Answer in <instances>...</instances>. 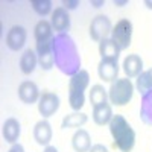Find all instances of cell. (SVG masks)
<instances>
[{
    "instance_id": "cell-9",
    "label": "cell",
    "mask_w": 152,
    "mask_h": 152,
    "mask_svg": "<svg viewBox=\"0 0 152 152\" xmlns=\"http://www.w3.org/2000/svg\"><path fill=\"white\" fill-rule=\"evenodd\" d=\"M99 78L104 79L105 82H114L119 75V64L114 59H100L97 66Z\"/></svg>"
},
{
    "instance_id": "cell-24",
    "label": "cell",
    "mask_w": 152,
    "mask_h": 152,
    "mask_svg": "<svg viewBox=\"0 0 152 152\" xmlns=\"http://www.w3.org/2000/svg\"><path fill=\"white\" fill-rule=\"evenodd\" d=\"M107 97H108V93L107 90L102 87V85H93L91 87V91H90V102L93 107L102 104V102H107Z\"/></svg>"
},
{
    "instance_id": "cell-11",
    "label": "cell",
    "mask_w": 152,
    "mask_h": 152,
    "mask_svg": "<svg viewBox=\"0 0 152 152\" xmlns=\"http://www.w3.org/2000/svg\"><path fill=\"white\" fill-rule=\"evenodd\" d=\"M53 31H56L58 34H67V31L70 29V15L67 9L64 8H56L52 12V20H50Z\"/></svg>"
},
{
    "instance_id": "cell-16",
    "label": "cell",
    "mask_w": 152,
    "mask_h": 152,
    "mask_svg": "<svg viewBox=\"0 0 152 152\" xmlns=\"http://www.w3.org/2000/svg\"><path fill=\"white\" fill-rule=\"evenodd\" d=\"M2 132H3V138L6 140V143H11V145H15L18 137H20V132H21V128H20V122L14 117H9L5 120L3 123V128H2Z\"/></svg>"
},
{
    "instance_id": "cell-2",
    "label": "cell",
    "mask_w": 152,
    "mask_h": 152,
    "mask_svg": "<svg viewBox=\"0 0 152 152\" xmlns=\"http://www.w3.org/2000/svg\"><path fill=\"white\" fill-rule=\"evenodd\" d=\"M110 125V132L113 135V143L120 152H131L135 145V131L120 114L113 116Z\"/></svg>"
},
{
    "instance_id": "cell-4",
    "label": "cell",
    "mask_w": 152,
    "mask_h": 152,
    "mask_svg": "<svg viewBox=\"0 0 152 152\" xmlns=\"http://www.w3.org/2000/svg\"><path fill=\"white\" fill-rule=\"evenodd\" d=\"M132 94H134V85L128 78L116 79L108 90V97L111 100V104L117 107H123L126 104H129Z\"/></svg>"
},
{
    "instance_id": "cell-21",
    "label": "cell",
    "mask_w": 152,
    "mask_h": 152,
    "mask_svg": "<svg viewBox=\"0 0 152 152\" xmlns=\"http://www.w3.org/2000/svg\"><path fill=\"white\" fill-rule=\"evenodd\" d=\"M140 117H142V122L143 123L152 126V90H149L148 93H145L142 96Z\"/></svg>"
},
{
    "instance_id": "cell-29",
    "label": "cell",
    "mask_w": 152,
    "mask_h": 152,
    "mask_svg": "<svg viewBox=\"0 0 152 152\" xmlns=\"http://www.w3.org/2000/svg\"><path fill=\"white\" fill-rule=\"evenodd\" d=\"M43 152H58V149H56L55 146H46Z\"/></svg>"
},
{
    "instance_id": "cell-26",
    "label": "cell",
    "mask_w": 152,
    "mask_h": 152,
    "mask_svg": "<svg viewBox=\"0 0 152 152\" xmlns=\"http://www.w3.org/2000/svg\"><path fill=\"white\" fill-rule=\"evenodd\" d=\"M62 5H64V9H76L79 6V2L78 0H64V2H62Z\"/></svg>"
},
{
    "instance_id": "cell-3",
    "label": "cell",
    "mask_w": 152,
    "mask_h": 152,
    "mask_svg": "<svg viewBox=\"0 0 152 152\" xmlns=\"http://www.w3.org/2000/svg\"><path fill=\"white\" fill-rule=\"evenodd\" d=\"M90 84V75L87 70H79L73 75L69 82V104L75 111H79L84 107V91Z\"/></svg>"
},
{
    "instance_id": "cell-7",
    "label": "cell",
    "mask_w": 152,
    "mask_h": 152,
    "mask_svg": "<svg viewBox=\"0 0 152 152\" xmlns=\"http://www.w3.org/2000/svg\"><path fill=\"white\" fill-rule=\"evenodd\" d=\"M58 110H59L58 94L50 93V91H43L40 96V100H38V111H40L41 116L44 119H47L50 116H53Z\"/></svg>"
},
{
    "instance_id": "cell-32",
    "label": "cell",
    "mask_w": 152,
    "mask_h": 152,
    "mask_svg": "<svg viewBox=\"0 0 152 152\" xmlns=\"http://www.w3.org/2000/svg\"><path fill=\"white\" fill-rule=\"evenodd\" d=\"M145 5H146L149 9H152V2H151V0H145Z\"/></svg>"
},
{
    "instance_id": "cell-8",
    "label": "cell",
    "mask_w": 152,
    "mask_h": 152,
    "mask_svg": "<svg viewBox=\"0 0 152 152\" xmlns=\"http://www.w3.org/2000/svg\"><path fill=\"white\" fill-rule=\"evenodd\" d=\"M26 38L28 34L23 26H12L6 34V46L12 52H18L26 44Z\"/></svg>"
},
{
    "instance_id": "cell-31",
    "label": "cell",
    "mask_w": 152,
    "mask_h": 152,
    "mask_svg": "<svg viewBox=\"0 0 152 152\" xmlns=\"http://www.w3.org/2000/svg\"><path fill=\"white\" fill-rule=\"evenodd\" d=\"M128 3V0H123V2H117V0H114V5H117V6H122V5H126Z\"/></svg>"
},
{
    "instance_id": "cell-1",
    "label": "cell",
    "mask_w": 152,
    "mask_h": 152,
    "mask_svg": "<svg viewBox=\"0 0 152 152\" xmlns=\"http://www.w3.org/2000/svg\"><path fill=\"white\" fill-rule=\"evenodd\" d=\"M53 61L56 69L67 76L76 75L81 70V56L78 52L76 43L69 34H58L52 43Z\"/></svg>"
},
{
    "instance_id": "cell-15",
    "label": "cell",
    "mask_w": 152,
    "mask_h": 152,
    "mask_svg": "<svg viewBox=\"0 0 152 152\" xmlns=\"http://www.w3.org/2000/svg\"><path fill=\"white\" fill-rule=\"evenodd\" d=\"M52 126H50V123L47 120H40L35 128H34V138L35 142L40 145V146H49L50 140H52Z\"/></svg>"
},
{
    "instance_id": "cell-10",
    "label": "cell",
    "mask_w": 152,
    "mask_h": 152,
    "mask_svg": "<svg viewBox=\"0 0 152 152\" xmlns=\"http://www.w3.org/2000/svg\"><path fill=\"white\" fill-rule=\"evenodd\" d=\"M40 90H38V87L35 82L32 81H24L20 84L18 87V97L23 100L24 104L28 105H32L35 104L37 100H40Z\"/></svg>"
},
{
    "instance_id": "cell-19",
    "label": "cell",
    "mask_w": 152,
    "mask_h": 152,
    "mask_svg": "<svg viewBox=\"0 0 152 152\" xmlns=\"http://www.w3.org/2000/svg\"><path fill=\"white\" fill-rule=\"evenodd\" d=\"M99 53H100V56H102V59L117 61V58L120 55V47L114 43L111 38H107V40L99 43Z\"/></svg>"
},
{
    "instance_id": "cell-13",
    "label": "cell",
    "mask_w": 152,
    "mask_h": 152,
    "mask_svg": "<svg viewBox=\"0 0 152 152\" xmlns=\"http://www.w3.org/2000/svg\"><path fill=\"white\" fill-rule=\"evenodd\" d=\"M34 37L37 44H44V43H52L53 41V28L47 20H40L35 24Z\"/></svg>"
},
{
    "instance_id": "cell-23",
    "label": "cell",
    "mask_w": 152,
    "mask_h": 152,
    "mask_svg": "<svg viewBox=\"0 0 152 152\" xmlns=\"http://www.w3.org/2000/svg\"><path fill=\"white\" fill-rule=\"evenodd\" d=\"M135 88L142 96L145 93H148L149 90H152V69L143 72L140 76H138L137 81H135Z\"/></svg>"
},
{
    "instance_id": "cell-28",
    "label": "cell",
    "mask_w": 152,
    "mask_h": 152,
    "mask_svg": "<svg viewBox=\"0 0 152 152\" xmlns=\"http://www.w3.org/2000/svg\"><path fill=\"white\" fill-rule=\"evenodd\" d=\"M8 152H24V148L20 145V143H15V145H12L11 149Z\"/></svg>"
},
{
    "instance_id": "cell-27",
    "label": "cell",
    "mask_w": 152,
    "mask_h": 152,
    "mask_svg": "<svg viewBox=\"0 0 152 152\" xmlns=\"http://www.w3.org/2000/svg\"><path fill=\"white\" fill-rule=\"evenodd\" d=\"M88 152H108V149H107L104 145H99V143H97V145H93L91 149L88 151Z\"/></svg>"
},
{
    "instance_id": "cell-6",
    "label": "cell",
    "mask_w": 152,
    "mask_h": 152,
    "mask_svg": "<svg viewBox=\"0 0 152 152\" xmlns=\"http://www.w3.org/2000/svg\"><path fill=\"white\" fill-rule=\"evenodd\" d=\"M111 31H113V24L107 15L99 14L90 23V37H91V40H94L97 43L107 40Z\"/></svg>"
},
{
    "instance_id": "cell-22",
    "label": "cell",
    "mask_w": 152,
    "mask_h": 152,
    "mask_svg": "<svg viewBox=\"0 0 152 152\" xmlns=\"http://www.w3.org/2000/svg\"><path fill=\"white\" fill-rule=\"evenodd\" d=\"M87 114L79 113V111H75L72 114H67V116L62 119V128L69 129V128H81L82 125L87 123Z\"/></svg>"
},
{
    "instance_id": "cell-17",
    "label": "cell",
    "mask_w": 152,
    "mask_h": 152,
    "mask_svg": "<svg viewBox=\"0 0 152 152\" xmlns=\"http://www.w3.org/2000/svg\"><path fill=\"white\" fill-rule=\"evenodd\" d=\"M113 116H114L113 108H111V105L108 102H102V104L93 107V120L99 126H104V125L110 123Z\"/></svg>"
},
{
    "instance_id": "cell-18",
    "label": "cell",
    "mask_w": 152,
    "mask_h": 152,
    "mask_svg": "<svg viewBox=\"0 0 152 152\" xmlns=\"http://www.w3.org/2000/svg\"><path fill=\"white\" fill-rule=\"evenodd\" d=\"M72 146L76 152H88L91 149V138L85 129H78L72 137Z\"/></svg>"
},
{
    "instance_id": "cell-30",
    "label": "cell",
    "mask_w": 152,
    "mask_h": 152,
    "mask_svg": "<svg viewBox=\"0 0 152 152\" xmlns=\"http://www.w3.org/2000/svg\"><path fill=\"white\" fill-rule=\"evenodd\" d=\"M91 5H94V8H100L104 5V0H100V2H93V0H91Z\"/></svg>"
},
{
    "instance_id": "cell-20",
    "label": "cell",
    "mask_w": 152,
    "mask_h": 152,
    "mask_svg": "<svg viewBox=\"0 0 152 152\" xmlns=\"http://www.w3.org/2000/svg\"><path fill=\"white\" fill-rule=\"evenodd\" d=\"M37 62H38V55H35L32 49H26L20 58V70L24 75H31V73H34V70L37 67Z\"/></svg>"
},
{
    "instance_id": "cell-14",
    "label": "cell",
    "mask_w": 152,
    "mask_h": 152,
    "mask_svg": "<svg viewBox=\"0 0 152 152\" xmlns=\"http://www.w3.org/2000/svg\"><path fill=\"white\" fill-rule=\"evenodd\" d=\"M53 43V41H52ZM52 43H44V44H37V55L38 62L43 70H52L55 66L53 61V52H52Z\"/></svg>"
},
{
    "instance_id": "cell-25",
    "label": "cell",
    "mask_w": 152,
    "mask_h": 152,
    "mask_svg": "<svg viewBox=\"0 0 152 152\" xmlns=\"http://www.w3.org/2000/svg\"><path fill=\"white\" fill-rule=\"evenodd\" d=\"M31 6L41 17H46L52 12V2L50 0H31Z\"/></svg>"
},
{
    "instance_id": "cell-12",
    "label": "cell",
    "mask_w": 152,
    "mask_h": 152,
    "mask_svg": "<svg viewBox=\"0 0 152 152\" xmlns=\"http://www.w3.org/2000/svg\"><path fill=\"white\" fill-rule=\"evenodd\" d=\"M123 72L128 78H138L143 73V59L140 58V55L131 53L126 56L123 61Z\"/></svg>"
},
{
    "instance_id": "cell-5",
    "label": "cell",
    "mask_w": 152,
    "mask_h": 152,
    "mask_svg": "<svg viewBox=\"0 0 152 152\" xmlns=\"http://www.w3.org/2000/svg\"><path fill=\"white\" fill-rule=\"evenodd\" d=\"M131 38H132V23L128 18L119 20L111 31V40L120 47V50H125L131 46Z\"/></svg>"
}]
</instances>
